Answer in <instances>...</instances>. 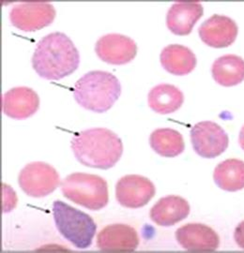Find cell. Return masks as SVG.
Wrapping results in <instances>:
<instances>
[{"label":"cell","mask_w":244,"mask_h":253,"mask_svg":"<svg viewBox=\"0 0 244 253\" xmlns=\"http://www.w3.org/2000/svg\"><path fill=\"white\" fill-rule=\"evenodd\" d=\"M80 54L72 40L62 32H53L37 43L32 67L37 74L50 81L61 80L74 73Z\"/></svg>","instance_id":"obj_1"},{"label":"cell","mask_w":244,"mask_h":253,"mask_svg":"<svg viewBox=\"0 0 244 253\" xmlns=\"http://www.w3.org/2000/svg\"><path fill=\"white\" fill-rule=\"evenodd\" d=\"M75 159L84 166L108 170L123 153L121 139L105 127H93L73 136L71 141Z\"/></svg>","instance_id":"obj_2"},{"label":"cell","mask_w":244,"mask_h":253,"mask_svg":"<svg viewBox=\"0 0 244 253\" xmlns=\"http://www.w3.org/2000/svg\"><path fill=\"white\" fill-rule=\"evenodd\" d=\"M121 94L118 78L108 72L92 71L83 75L75 83L73 97L86 110L105 113L116 103Z\"/></svg>","instance_id":"obj_3"},{"label":"cell","mask_w":244,"mask_h":253,"mask_svg":"<svg viewBox=\"0 0 244 253\" xmlns=\"http://www.w3.org/2000/svg\"><path fill=\"white\" fill-rule=\"evenodd\" d=\"M52 211L55 227L67 241L81 250L91 247L97 224L90 215L60 200L53 203Z\"/></svg>","instance_id":"obj_4"},{"label":"cell","mask_w":244,"mask_h":253,"mask_svg":"<svg viewBox=\"0 0 244 253\" xmlns=\"http://www.w3.org/2000/svg\"><path fill=\"white\" fill-rule=\"evenodd\" d=\"M64 197L83 208L98 211L108 205L107 182L101 176L86 172H73L61 183Z\"/></svg>","instance_id":"obj_5"},{"label":"cell","mask_w":244,"mask_h":253,"mask_svg":"<svg viewBox=\"0 0 244 253\" xmlns=\"http://www.w3.org/2000/svg\"><path fill=\"white\" fill-rule=\"evenodd\" d=\"M18 184L28 196L43 198L54 192L60 184V177L50 164L35 162L28 163L21 170Z\"/></svg>","instance_id":"obj_6"},{"label":"cell","mask_w":244,"mask_h":253,"mask_svg":"<svg viewBox=\"0 0 244 253\" xmlns=\"http://www.w3.org/2000/svg\"><path fill=\"white\" fill-rule=\"evenodd\" d=\"M56 11L48 2H24L14 5L9 12V21L22 31L32 32L48 27L54 22Z\"/></svg>","instance_id":"obj_7"},{"label":"cell","mask_w":244,"mask_h":253,"mask_svg":"<svg viewBox=\"0 0 244 253\" xmlns=\"http://www.w3.org/2000/svg\"><path fill=\"white\" fill-rule=\"evenodd\" d=\"M192 145L197 155L205 159H214L226 150L229 138L217 123L202 121L191 130Z\"/></svg>","instance_id":"obj_8"},{"label":"cell","mask_w":244,"mask_h":253,"mask_svg":"<svg viewBox=\"0 0 244 253\" xmlns=\"http://www.w3.org/2000/svg\"><path fill=\"white\" fill-rule=\"evenodd\" d=\"M153 183L145 176L127 174L116 185V198L118 204L127 208H143L155 195Z\"/></svg>","instance_id":"obj_9"},{"label":"cell","mask_w":244,"mask_h":253,"mask_svg":"<svg viewBox=\"0 0 244 253\" xmlns=\"http://www.w3.org/2000/svg\"><path fill=\"white\" fill-rule=\"evenodd\" d=\"M95 52L103 62L121 66L135 59L137 45L130 37L111 33L99 38L95 45Z\"/></svg>","instance_id":"obj_10"},{"label":"cell","mask_w":244,"mask_h":253,"mask_svg":"<svg viewBox=\"0 0 244 253\" xmlns=\"http://www.w3.org/2000/svg\"><path fill=\"white\" fill-rule=\"evenodd\" d=\"M238 31L234 20L226 15L214 14L200 26L198 34L205 44L213 48H225L235 42Z\"/></svg>","instance_id":"obj_11"},{"label":"cell","mask_w":244,"mask_h":253,"mask_svg":"<svg viewBox=\"0 0 244 253\" xmlns=\"http://www.w3.org/2000/svg\"><path fill=\"white\" fill-rule=\"evenodd\" d=\"M176 239L189 252H213L220 245L217 233L202 223H187L176 232Z\"/></svg>","instance_id":"obj_12"},{"label":"cell","mask_w":244,"mask_h":253,"mask_svg":"<svg viewBox=\"0 0 244 253\" xmlns=\"http://www.w3.org/2000/svg\"><path fill=\"white\" fill-rule=\"evenodd\" d=\"M97 247L104 252H134L139 246L135 228L123 223L104 227L97 235Z\"/></svg>","instance_id":"obj_13"},{"label":"cell","mask_w":244,"mask_h":253,"mask_svg":"<svg viewBox=\"0 0 244 253\" xmlns=\"http://www.w3.org/2000/svg\"><path fill=\"white\" fill-rule=\"evenodd\" d=\"M40 107V98L27 86L13 87L2 97V112L12 119H27Z\"/></svg>","instance_id":"obj_14"},{"label":"cell","mask_w":244,"mask_h":253,"mask_svg":"<svg viewBox=\"0 0 244 253\" xmlns=\"http://www.w3.org/2000/svg\"><path fill=\"white\" fill-rule=\"evenodd\" d=\"M203 15V6L199 2H176L166 15V26L173 34L189 35Z\"/></svg>","instance_id":"obj_15"},{"label":"cell","mask_w":244,"mask_h":253,"mask_svg":"<svg viewBox=\"0 0 244 253\" xmlns=\"http://www.w3.org/2000/svg\"><path fill=\"white\" fill-rule=\"evenodd\" d=\"M191 208L187 200L168 195L159 200L150 209L149 217L159 226H173L188 217Z\"/></svg>","instance_id":"obj_16"},{"label":"cell","mask_w":244,"mask_h":253,"mask_svg":"<svg viewBox=\"0 0 244 253\" xmlns=\"http://www.w3.org/2000/svg\"><path fill=\"white\" fill-rule=\"evenodd\" d=\"M163 69L174 75L183 76L192 73L196 66V56L190 48L181 44L164 47L160 55Z\"/></svg>","instance_id":"obj_17"},{"label":"cell","mask_w":244,"mask_h":253,"mask_svg":"<svg viewBox=\"0 0 244 253\" xmlns=\"http://www.w3.org/2000/svg\"><path fill=\"white\" fill-rule=\"evenodd\" d=\"M183 102V93L177 86L169 84L154 86L147 96L148 106L160 115H168L178 111Z\"/></svg>","instance_id":"obj_18"},{"label":"cell","mask_w":244,"mask_h":253,"mask_svg":"<svg viewBox=\"0 0 244 253\" xmlns=\"http://www.w3.org/2000/svg\"><path fill=\"white\" fill-rule=\"evenodd\" d=\"M211 73L220 85H237L244 80V59L236 54H225L212 64Z\"/></svg>","instance_id":"obj_19"},{"label":"cell","mask_w":244,"mask_h":253,"mask_svg":"<svg viewBox=\"0 0 244 253\" xmlns=\"http://www.w3.org/2000/svg\"><path fill=\"white\" fill-rule=\"evenodd\" d=\"M213 179L218 187L226 191L244 189V162L229 159L219 163L213 172Z\"/></svg>","instance_id":"obj_20"},{"label":"cell","mask_w":244,"mask_h":253,"mask_svg":"<svg viewBox=\"0 0 244 253\" xmlns=\"http://www.w3.org/2000/svg\"><path fill=\"white\" fill-rule=\"evenodd\" d=\"M149 145L156 153L165 158L177 157L185 149L182 135L169 127L155 129L149 137Z\"/></svg>","instance_id":"obj_21"},{"label":"cell","mask_w":244,"mask_h":253,"mask_svg":"<svg viewBox=\"0 0 244 253\" xmlns=\"http://www.w3.org/2000/svg\"><path fill=\"white\" fill-rule=\"evenodd\" d=\"M17 196L15 191L7 184H2V212L9 213L17 205Z\"/></svg>","instance_id":"obj_22"},{"label":"cell","mask_w":244,"mask_h":253,"mask_svg":"<svg viewBox=\"0 0 244 253\" xmlns=\"http://www.w3.org/2000/svg\"><path fill=\"white\" fill-rule=\"evenodd\" d=\"M234 237H235L236 243L239 245L240 248L244 250V220L236 228Z\"/></svg>","instance_id":"obj_23"},{"label":"cell","mask_w":244,"mask_h":253,"mask_svg":"<svg viewBox=\"0 0 244 253\" xmlns=\"http://www.w3.org/2000/svg\"><path fill=\"white\" fill-rule=\"evenodd\" d=\"M239 143L241 147L244 150V126L242 127L240 131V136H239Z\"/></svg>","instance_id":"obj_24"}]
</instances>
